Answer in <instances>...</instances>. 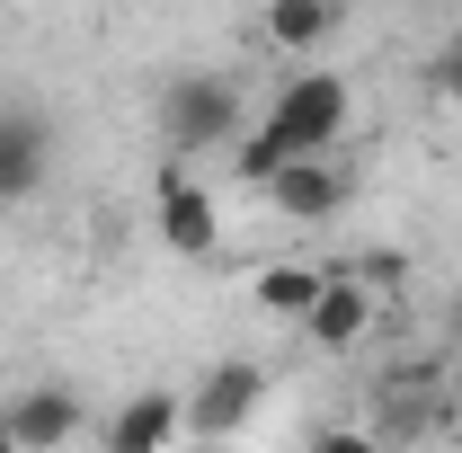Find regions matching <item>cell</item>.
I'll use <instances>...</instances> for the list:
<instances>
[{"label": "cell", "instance_id": "1", "mask_svg": "<svg viewBox=\"0 0 462 453\" xmlns=\"http://www.w3.org/2000/svg\"><path fill=\"white\" fill-rule=\"evenodd\" d=\"M258 125L285 143L293 161H320V152H338L346 125H356V80L329 71V62H293L276 80V98L258 107Z\"/></svg>", "mask_w": 462, "mask_h": 453}, {"label": "cell", "instance_id": "2", "mask_svg": "<svg viewBox=\"0 0 462 453\" xmlns=\"http://www.w3.org/2000/svg\"><path fill=\"white\" fill-rule=\"evenodd\" d=\"M249 125L258 116H249V98H240L231 71H178V80H161V143H170L178 161L187 152H231Z\"/></svg>", "mask_w": 462, "mask_h": 453}, {"label": "cell", "instance_id": "3", "mask_svg": "<svg viewBox=\"0 0 462 453\" xmlns=\"http://www.w3.org/2000/svg\"><path fill=\"white\" fill-rule=\"evenodd\" d=\"M258 409H267V365L223 356V365H205L196 392H187V436H196V445H231Z\"/></svg>", "mask_w": 462, "mask_h": 453}, {"label": "cell", "instance_id": "4", "mask_svg": "<svg viewBox=\"0 0 462 453\" xmlns=\"http://www.w3.org/2000/svg\"><path fill=\"white\" fill-rule=\"evenodd\" d=\"M152 231H161L170 258H196V267L223 249V205H214V187L187 178V161H170V170L152 178Z\"/></svg>", "mask_w": 462, "mask_h": 453}, {"label": "cell", "instance_id": "5", "mask_svg": "<svg viewBox=\"0 0 462 453\" xmlns=\"http://www.w3.org/2000/svg\"><path fill=\"white\" fill-rule=\"evenodd\" d=\"M383 329H392V311L346 276V267H329L320 302H311V320H302V347H311V356H329V365H346V356H365Z\"/></svg>", "mask_w": 462, "mask_h": 453}, {"label": "cell", "instance_id": "6", "mask_svg": "<svg viewBox=\"0 0 462 453\" xmlns=\"http://www.w3.org/2000/svg\"><path fill=\"white\" fill-rule=\"evenodd\" d=\"M0 427H9L18 453H71L80 436H98V427H89V400L71 392V383H27V392H9L0 400Z\"/></svg>", "mask_w": 462, "mask_h": 453}, {"label": "cell", "instance_id": "7", "mask_svg": "<svg viewBox=\"0 0 462 453\" xmlns=\"http://www.w3.org/2000/svg\"><path fill=\"white\" fill-rule=\"evenodd\" d=\"M178 445H187V392H170V383L125 392L89 436V453H178Z\"/></svg>", "mask_w": 462, "mask_h": 453}, {"label": "cell", "instance_id": "8", "mask_svg": "<svg viewBox=\"0 0 462 453\" xmlns=\"http://www.w3.org/2000/svg\"><path fill=\"white\" fill-rule=\"evenodd\" d=\"M45 178H54V116L27 107V98H18V107L0 98V214L27 205Z\"/></svg>", "mask_w": 462, "mask_h": 453}, {"label": "cell", "instance_id": "9", "mask_svg": "<svg viewBox=\"0 0 462 453\" xmlns=\"http://www.w3.org/2000/svg\"><path fill=\"white\" fill-rule=\"evenodd\" d=\"M346 196H356L346 161H338V152H320V161H285V170H276L267 214H285V223H329V214H346Z\"/></svg>", "mask_w": 462, "mask_h": 453}, {"label": "cell", "instance_id": "10", "mask_svg": "<svg viewBox=\"0 0 462 453\" xmlns=\"http://www.w3.org/2000/svg\"><path fill=\"white\" fill-rule=\"evenodd\" d=\"M320 284H329L320 258H258V267H249V311H267V320L302 329L311 302H320Z\"/></svg>", "mask_w": 462, "mask_h": 453}, {"label": "cell", "instance_id": "11", "mask_svg": "<svg viewBox=\"0 0 462 453\" xmlns=\"http://www.w3.org/2000/svg\"><path fill=\"white\" fill-rule=\"evenodd\" d=\"M258 36H267V54L311 62L338 36V0H258Z\"/></svg>", "mask_w": 462, "mask_h": 453}, {"label": "cell", "instance_id": "12", "mask_svg": "<svg viewBox=\"0 0 462 453\" xmlns=\"http://www.w3.org/2000/svg\"><path fill=\"white\" fill-rule=\"evenodd\" d=\"M285 161H293L285 143H276L267 125H249V134L231 143V187H258V196H267V187H276V170H285Z\"/></svg>", "mask_w": 462, "mask_h": 453}, {"label": "cell", "instance_id": "13", "mask_svg": "<svg viewBox=\"0 0 462 453\" xmlns=\"http://www.w3.org/2000/svg\"><path fill=\"white\" fill-rule=\"evenodd\" d=\"M346 276H356L365 293H374V302H383V311H392V293L409 284V258H401V249H365V258H356Z\"/></svg>", "mask_w": 462, "mask_h": 453}, {"label": "cell", "instance_id": "14", "mask_svg": "<svg viewBox=\"0 0 462 453\" xmlns=\"http://www.w3.org/2000/svg\"><path fill=\"white\" fill-rule=\"evenodd\" d=\"M427 98L445 116H462V36H445V45L427 54Z\"/></svg>", "mask_w": 462, "mask_h": 453}, {"label": "cell", "instance_id": "15", "mask_svg": "<svg viewBox=\"0 0 462 453\" xmlns=\"http://www.w3.org/2000/svg\"><path fill=\"white\" fill-rule=\"evenodd\" d=\"M302 453H392L374 427H356V418H329V427H311V445Z\"/></svg>", "mask_w": 462, "mask_h": 453}, {"label": "cell", "instance_id": "16", "mask_svg": "<svg viewBox=\"0 0 462 453\" xmlns=\"http://www.w3.org/2000/svg\"><path fill=\"white\" fill-rule=\"evenodd\" d=\"M445 356H462V293L445 302Z\"/></svg>", "mask_w": 462, "mask_h": 453}, {"label": "cell", "instance_id": "17", "mask_svg": "<svg viewBox=\"0 0 462 453\" xmlns=\"http://www.w3.org/2000/svg\"><path fill=\"white\" fill-rule=\"evenodd\" d=\"M0 453H18V445H9V427H0Z\"/></svg>", "mask_w": 462, "mask_h": 453}]
</instances>
